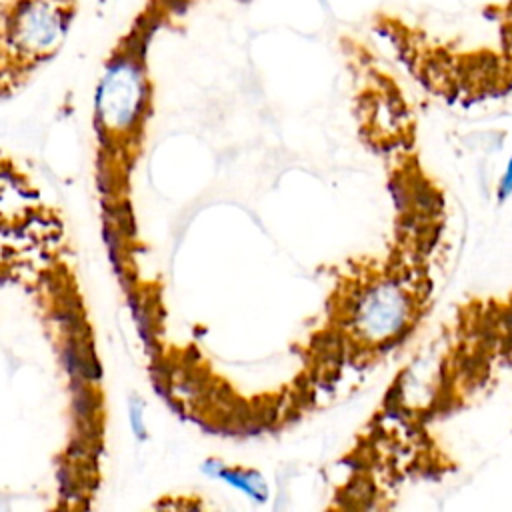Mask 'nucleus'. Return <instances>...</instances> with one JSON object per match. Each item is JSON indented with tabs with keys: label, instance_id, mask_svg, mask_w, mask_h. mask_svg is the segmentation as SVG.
I'll return each instance as SVG.
<instances>
[{
	"label": "nucleus",
	"instance_id": "f257e3e1",
	"mask_svg": "<svg viewBox=\"0 0 512 512\" xmlns=\"http://www.w3.org/2000/svg\"><path fill=\"white\" fill-rule=\"evenodd\" d=\"M72 18V0H10L2 12L4 54L26 64L48 58L68 36Z\"/></svg>",
	"mask_w": 512,
	"mask_h": 512
},
{
	"label": "nucleus",
	"instance_id": "f03ea898",
	"mask_svg": "<svg viewBox=\"0 0 512 512\" xmlns=\"http://www.w3.org/2000/svg\"><path fill=\"white\" fill-rule=\"evenodd\" d=\"M512 192V160L508 164V170L500 182V198H506Z\"/></svg>",
	"mask_w": 512,
	"mask_h": 512
}]
</instances>
